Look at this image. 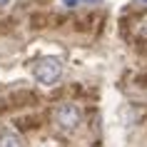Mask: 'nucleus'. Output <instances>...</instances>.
<instances>
[{"label": "nucleus", "instance_id": "5", "mask_svg": "<svg viewBox=\"0 0 147 147\" xmlns=\"http://www.w3.org/2000/svg\"><path fill=\"white\" fill-rule=\"evenodd\" d=\"M62 5H65V8H78L80 3H82V0H60Z\"/></svg>", "mask_w": 147, "mask_h": 147}, {"label": "nucleus", "instance_id": "7", "mask_svg": "<svg viewBox=\"0 0 147 147\" xmlns=\"http://www.w3.org/2000/svg\"><path fill=\"white\" fill-rule=\"evenodd\" d=\"M10 0H0V8H5V5H8Z\"/></svg>", "mask_w": 147, "mask_h": 147}, {"label": "nucleus", "instance_id": "3", "mask_svg": "<svg viewBox=\"0 0 147 147\" xmlns=\"http://www.w3.org/2000/svg\"><path fill=\"white\" fill-rule=\"evenodd\" d=\"M0 147H23V137L15 130H3L0 132Z\"/></svg>", "mask_w": 147, "mask_h": 147}, {"label": "nucleus", "instance_id": "1", "mask_svg": "<svg viewBox=\"0 0 147 147\" xmlns=\"http://www.w3.org/2000/svg\"><path fill=\"white\" fill-rule=\"evenodd\" d=\"M35 80H38L40 85H53V82H57L62 75V65L57 57H42V60L35 65Z\"/></svg>", "mask_w": 147, "mask_h": 147}, {"label": "nucleus", "instance_id": "2", "mask_svg": "<svg viewBox=\"0 0 147 147\" xmlns=\"http://www.w3.org/2000/svg\"><path fill=\"white\" fill-rule=\"evenodd\" d=\"M55 125H60L62 130H75L80 125V110L75 105H70V102L57 105V110H55Z\"/></svg>", "mask_w": 147, "mask_h": 147}, {"label": "nucleus", "instance_id": "8", "mask_svg": "<svg viewBox=\"0 0 147 147\" xmlns=\"http://www.w3.org/2000/svg\"><path fill=\"white\" fill-rule=\"evenodd\" d=\"M142 3H147V0H142Z\"/></svg>", "mask_w": 147, "mask_h": 147}, {"label": "nucleus", "instance_id": "4", "mask_svg": "<svg viewBox=\"0 0 147 147\" xmlns=\"http://www.w3.org/2000/svg\"><path fill=\"white\" fill-rule=\"evenodd\" d=\"M132 32H135L140 40H147V18H140L137 23H135V28H132Z\"/></svg>", "mask_w": 147, "mask_h": 147}, {"label": "nucleus", "instance_id": "6", "mask_svg": "<svg viewBox=\"0 0 147 147\" xmlns=\"http://www.w3.org/2000/svg\"><path fill=\"white\" fill-rule=\"evenodd\" d=\"M82 3H85V5H100L102 0H82Z\"/></svg>", "mask_w": 147, "mask_h": 147}]
</instances>
